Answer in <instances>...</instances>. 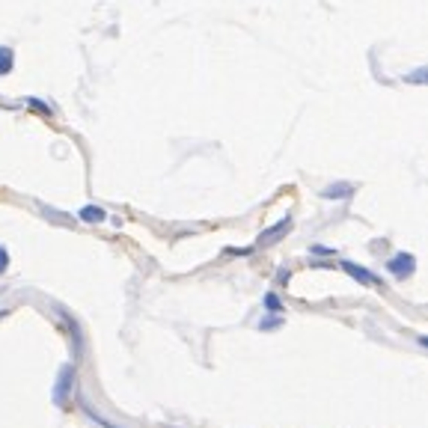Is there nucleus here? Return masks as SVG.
Wrapping results in <instances>:
<instances>
[{
    "instance_id": "f257e3e1",
    "label": "nucleus",
    "mask_w": 428,
    "mask_h": 428,
    "mask_svg": "<svg viewBox=\"0 0 428 428\" xmlns=\"http://www.w3.org/2000/svg\"><path fill=\"white\" fill-rule=\"evenodd\" d=\"M75 381H78L75 366L66 363V366H62V369L57 372V383H54V405H57V407H69L71 392H75Z\"/></svg>"
},
{
    "instance_id": "f03ea898",
    "label": "nucleus",
    "mask_w": 428,
    "mask_h": 428,
    "mask_svg": "<svg viewBox=\"0 0 428 428\" xmlns=\"http://www.w3.org/2000/svg\"><path fill=\"white\" fill-rule=\"evenodd\" d=\"M292 226H294V220L289 217V214H285V217H283V220H276L274 226L262 229V235H259V241H256V244H259V247H271V244H276V241H280V238H285V235H289V232H292Z\"/></svg>"
},
{
    "instance_id": "7ed1b4c3",
    "label": "nucleus",
    "mask_w": 428,
    "mask_h": 428,
    "mask_svg": "<svg viewBox=\"0 0 428 428\" xmlns=\"http://www.w3.org/2000/svg\"><path fill=\"white\" fill-rule=\"evenodd\" d=\"M387 271L396 276V280H407V276L416 271V256L414 253H396L387 262Z\"/></svg>"
},
{
    "instance_id": "20e7f679",
    "label": "nucleus",
    "mask_w": 428,
    "mask_h": 428,
    "mask_svg": "<svg viewBox=\"0 0 428 428\" xmlns=\"http://www.w3.org/2000/svg\"><path fill=\"white\" fill-rule=\"evenodd\" d=\"M339 268H342V271H345L348 276H351V280L360 283V285H383L372 271H366V268H363V265H357V262H339Z\"/></svg>"
},
{
    "instance_id": "39448f33",
    "label": "nucleus",
    "mask_w": 428,
    "mask_h": 428,
    "mask_svg": "<svg viewBox=\"0 0 428 428\" xmlns=\"http://www.w3.org/2000/svg\"><path fill=\"white\" fill-rule=\"evenodd\" d=\"M357 187L351 182H333V185H327L324 191H321V200H351Z\"/></svg>"
},
{
    "instance_id": "423d86ee",
    "label": "nucleus",
    "mask_w": 428,
    "mask_h": 428,
    "mask_svg": "<svg viewBox=\"0 0 428 428\" xmlns=\"http://www.w3.org/2000/svg\"><path fill=\"white\" fill-rule=\"evenodd\" d=\"M78 217L84 223H102V220H107V211L102 205H84V209L78 211Z\"/></svg>"
},
{
    "instance_id": "0eeeda50",
    "label": "nucleus",
    "mask_w": 428,
    "mask_h": 428,
    "mask_svg": "<svg viewBox=\"0 0 428 428\" xmlns=\"http://www.w3.org/2000/svg\"><path fill=\"white\" fill-rule=\"evenodd\" d=\"M15 69V51L9 45H0V78Z\"/></svg>"
},
{
    "instance_id": "6e6552de",
    "label": "nucleus",
    "mask_w": 428,
    "mask_h": 428,
    "mask_svg": "<svg viewBox=\"0 0 428 428\" xmlns=\"http://www.w3.org/2000/svg\"><path fill=\"white\" fill-rule=\"evenodd\" d=\"M80 407H84V414H86L89 419H93V423H98V425H102V428H119V425H113L110 419H104L102 414H95V410L89 407V405H84V401H80Z\"/></svg>"
},
{
    "instance_id": "1a4fd4ad",
    "label": "nucleus",
    "mask_w": 428,
    "mask_h": 428,
    "mask_svg": "<svg viewBox=\"0 0 428 428\" xmlns=\"http://www.w3.org/2000/svg\"><path fill=\"white\" fill-rule=\"evenodd\" d=\"M265 309L271 312V316H280V312H283V300L276 298L274 292H268V294H265Z\"/></svg>"
},
{
    "instance_id": "9d476101",
    "label": "nucleus",
    "mask_w": 428,
    "mask_h": 428,
    "mask_svg": "<svg viewBox=\"0 0 428 428\" xmlns=\"http://www.w3.org/2000/svg\"><path fill=\"white\" fill-rule=\"evenodd\" d=\"M425 75H428V69L423 66V69H416L414 75H407L405 80H407V84H419V86H423V84H425Z\"/></svg>"
},
{
    "instance_id": "9b49d317",
    "label": "nucleus",
    "mask_w": 428,
    "mask_h": 428,
    "mask_svg": "<svg viewBox=\"0 0 428 428\" xmlns=\"http://www.w3.org/2000/svg\"><path fill=\"white\" fill-rule=\"evenodd\" d=\"M280 324H283L280 316H276V318H262V321H259V330H276Z\"/></svg>"
},
{
    "instance_id": "f8f14e48",
    "label": "nucleus",
    "mask_w": 428,
    "mask_h": 428,
    "mask_svg": "<svg viewBox=\"0 0 428 428\" xmlns=\"http://www.w3.org/2000/svg\"><path fill=\"white\" fill-rule=\"evenodd\" d=\"M27 104H30L33 110H39L42 116H51V107H45V104L39 102V98H27Z\"/></svg>"
},
{
    "instance_id": "ddd939ff",
    "label": "nucleus",
    "mask_w": 428,
    "mask_h": 428,
    "mask_svg": "<svg viewBox=\"0 0 428 428\" xmlns=\"http://www.w3.org/2000/svg\"><path fill=\"white\" fill-rule=\"evenodd\" d=\"M6 268H9V250L0 247V274H6Z\"/></svg>"
},
{
    "instance_id": "4468645a",
    "label": "nucleus",
    "mask_w": 428,
    "mask_h": 428,
    "mask_svg": "<svg viewBox=\"0 0 428 428\" xmlns=\"http://www.w3.org/2000/svg\"><path fill=\"white\" fill-rule=\"evenodd\" d=\"M309 253H316V256H333V247H321V244H316V247H309Z\"/></svg>"
},
{
    "instance_id": "2eb2a0df",
    "label": "nucleus",
    "mask_w": 428,
    "mask_h": 428,
    "mask_svg": "<svg viewBox=\"0 0 428 428\" xmlns=\"http://www.w3.org/2000/svg\"><path fill=\"white\" fill-rule=\"evenodd\" d=\"M276 283H289V271H285V268L276 271Z\"/></svg>"
},
{
    "instance_id": "dca6fc26",
    "label": "nucleus",
    "mask_w": 428,
    "mask_h": 428,
    "mask_svg": "<svg viewBox=\"0 0 428 428\" xmlns=\"http://www.w3.org/2000/svg\"><path fill=\"white\" fill-rule=\"evenodd\" d=\"M6 316H9V309H0V321H3Z\"/></svg>"
}]
</instances>
